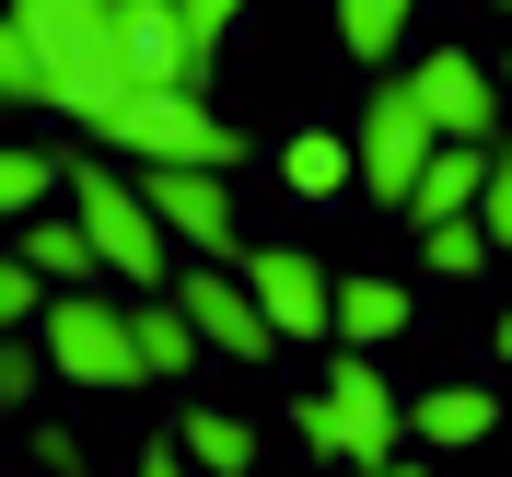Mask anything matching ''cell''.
Listing matches in <instances>:
<instances>
[{
    "label": "cell",
    "mask_w": 512,
    "mask_h": 477,
    "mask_svg": "<svg viewBox=\"0 0 512 477\" xmlns=\"http://www.w3.org/2000/svg\"><path fill=\"white\" fill-rule=\"evenodd\" d=\"M12 24H24L35 70H47V105H59L70 128H94L117 94H140V70H128V24L117 0H0Z\"/></svg>",
    "instance_id": "1"
},
{
    "label": "cell",
    "mask_w": 512,
    "mask_h": 477,
    "mask_svg": "<svg viewBox=\"0 0 512 477\" xmlns=\"http://www.w3.org/2000/svg\"><path fill=\"white\" fill-rule=\"evenodd\" d=\"M291 431H303V454H315V466H384V454H396V431H408V408H396V384L373 373V350H350L326 384H303V396H291Z\"/></svg>",
    "instance_id": "2"
},
{
    "label": "cell",
    "mask_w": 512,
    "mask_h": 477,
    "mask_svg": "<svg viewBox=\"0 0 512 477\" xmlns=\"http://www.w3.org/2000/svg\"><path fill=\"white\" fill-rule=\"evenodd\" d=\"M94 140L128 152V163H210V175L245 163V128H233L222 105H198V94H117L94 117Z\"/></svg>",
    "instance_id": "3"
},
{
    "label": "cell",
    "mask_w": 512,
    "mask_h": 477,
    "mask_svg": "<svg viewBox=\"0 0 512 477\" xmlns=\"http://www.w3.org/2000/svg\"><path fill=\"white\" fill-rule=\"evenodd\" d=\"M35 350H47V373H59V384H94V396L152 384L140 326H128V303H105V291H59V303L35 315Z\"/></svg>",
    "instance_id": "4"
},
{
    "label": "cell",
    "mask_w": 512,
    "mask_h": 477,
    "mask_svg": "<svg viewBox=\"0 0 512 477\" xmlns=\"http://www.w3.org/2000/svg\"><path fill=\"white\" fill-rule=\"evenodd\" d=\"M70 210H82V233H94L105 280H140V291L175 280V233L152 222V198L128 187V175H105V163H70Z\"/></svg>",
    "instance_id": "5"
},
{
    "label": "cell",
    "mask_w": 512,
    "mask_h": 477,
    "mask_svg": "<svg viewBox=\"0 0 512 477\" xmlns=\"http://www.w3.org/2000/svg\"><path fill=\"white\" fill-rule=\"evenodd\" d=\"M431 140H443V128H431V105H419V82L408 70H396V82H384L373 105H361V187L384 198V210H408V187H419V163H431Z\"/></svg>",
    "instance_id": "6"
},
{
    "label": "cell",
    "mask_w": 512,
    "mask_h": 477,
    "mask_svg": "<svg viewBox=\"0 0 512 477\" xmlns=\"http://www.w3.org/2000/svg\"><path fill=\"white\" fill-rule=\"evenodd\" d=\"M233 268H245L256 315L280 326V350H303V338H338V280H326L303 245H245Z\"/></svg>",
    "instance_id": "7"
},
{
    "label": "cell",
    "mask_w": 512,
    "mask_h": 477,
    "mask_svg": "<svg viewBox=\"0 0 512 477\" xmlns=\"http://www.w3.org/2000/svg\"><path fill=\"white\" fill-rule=\"evenodd\" d=\"M140 198H152V222L175 233V245L187 256H245V210H233V187L222 175H210V163H152V175H140Z\"/></svg>",
    "instance_id": "8"
},
{
    "label": "cell",
    "mask_w": 512,
    "mask_h": 477,
    "mask_svg": "<svg viewBox=\"0 0 512 477\" xmlns=\"http://www.w3.org/2000/svg\"><path fill=\"white\" fill-rule=\"evenodd\" d=\"M163 291L187 303V326L210 338V350H233V361H268V350H280V326L256 315V291H245V280H222V256H198V268H175Z\"/></svg>",
    "instance_id": "9"
},
{
    "label": "cell",
    "mask_w": 512,
    "mask_h": 477,
    "mask_svg": "<svg viewBox=\"0 0 512 477\" xmlns=\"http://www.w3.org/2000/svg\"><path fill=\"white\" fill-rule=\"evenodd\" d=\"M408 82H419V105H431V128H443V140H501V82H489L466 47H431Z\"/></svg>",
    "instance_id": "10"
},
{
    "label": "cell",
    "mask_w": 512,
    "mask_h": 477,
    "mask_svg": "<svg viewBox=\"0 0 512 477\" xmlns=\"http://www.w3.org/2000/svg\"><path fill=\"white\" fill-rule=\"evenodd\" d=\"M489 163H501V140H431V163H419L408 187V222H466L489 187Z\"/></svg>",
    "instance_id": "11"
},
{
    "label": "cell",
    "mask_w": 512,
    "mask_h": 477,
    "mask_svg": "<svg viewBox=\"0 0 512 477\" xmlns=\"http://www.w3.org/2000/svg\"><path fill=\"white\" fill-rule=\"evenodd\" d=\"M408 431H419L431 454H466V443L501 431V396H489V384H431V396L408 408Z\"/></svg>",
    "instance_id": "12"
},
{
    "label": "cell",
    "mask_w": 512,
    "mask_h": 477,
    "mask_svg": "<svg viewBox=\"0 0 512 477\" xmlns=\"http://www.w3.org/2000/svg\"><path fill=\"white\" fill-rule=\"evenodd\" d=\"M175 454H187L198 477H245V466H256V419H245V408H210V396H198V408L175 419Z\"/></svg>",
    "instance_id": "13"
},
{
    "label": "cell",
    "mask_w": 512,
    "mask_h": 477,
    "mask_svg": "<svg viewBox=\"0 0 512 477\" xmlns=\"http://www.w3.org/2000/svg\"><path fill=\"white\" fill-rule=\"evenodd\" d=\"M280 187L291 198H338V187H361V152L338 140V128H291L280 140Z\"/></svg>",
    "instance_id": "14"
},
{
    "label": "cell",
    "mask_w": 512,
    "mask_h": 477,
    "mask_svg": "<svg viewBox=\"0 0 512 477\" xmlns=\"http://www.w3.org/2000/svg\"><path fill=\"white\" fill-rule=\"evenodd\" d=\"M24 268H47V280H105L82 210H35V222H24Z\"/></svg>",
    "instance_id": "15"
},
{
    "label": "cell",
    "mask_w": 512,
    "mask_h": 477,
    "mask_svg": "<svg viewBox=\"0 0 512 477\" xmlns=\"http://www.w3.org/2000/svg\"><path fill=\"white\" fill-rule=\"evenodd\" d=\"M128 326H140V361H152V373H198V350H210V338L187 326V303H175V291L128 303Z\"/></svg>",
    "instance_id": "16"
},
{
    "label": "cell",
    "mask_w": 512,
    "mask_h": 477,
    "mask_svg": "<svg viewBox=\"0 0 512 477\" xmlns=\"http://www.w3.org/2000/svg\"><path fill=\"white\" fill-rule=\"evenodd\" d=\"M408 326V280H338V338L350 350H384Z\"/></svg>",
    "instance_id": "17"
},
{
    "label": "cell",
    "mask_w": 512,
    "mask_h": 477,
    "mask_svg": "<svg viewBox=\"0 0 512 477\" xmlns=\"http://www.w3.org/2000/svg\"><path fill=\"white\" fill-rule=\"evenodd\" d=\"M59 152H0V222H35V210H59Z\"/></svg>",
    "instance_id": "18"
},
{
    "label": "cell",
    "mask_w": 512,
    "mask_h": 477,
    "mask_svg": "<svg viewBox=\"0 0 512 477\" xmlns=\"http://www.w3.org/2000/svg\"><path fill=\"white\" fill-rule=\"evenodd\" d=\"M408 12H419V0H338V47H350V59H396Z\"/></svg>",
    "instance_id": "19"
},
{
    "label": "cell",
    "mask_w": 512,
    "mask_h": 477,
    "mask_svg": "<svg viewBox=\"0 0 512 477\" xmlns=\"http://www.w3.org/2000/svg\"><path fill=\"white\" fill-rule=\"evenodd\" d=\"M419 245H431V268H443V280H478L489 256H501V245L478 233V210H466V222H419Z\"/></svg>",
    "instance_id": "20"
},
{
    "label": "cell",
    "mask_w": 512,
    "mask_h": 477,
    "mask_svg": "<svg viewBox=\"0 0 512 477\" xmlns=\"http://www.w3.org/2000/svg\"><path fill=\"white\" fill-rule=\"evenodd\" d=\"M35 315H47V268H24V256H0V338H24Z\"/></svg>",
    "instance_id": "21"
},
{
    "label": "cell",
    "mask_w": 512,
    "mask_h": 477,
    "mask_svg": "<svg viewBox=\"0 0 512 477\" xmlns=\"http://www.w3.org/2000/svg\"><path fill=\"white\" fill-rule=\"evenodd\" d=\"M0 105H47V70H35V47H24L12 12H0Z\"/></svg>",
    "instance_id": "22"
},
{
    "label": "cell",
    "mask_w": 512,
    "mask_h": 477,
    "mask_svg": "<svg viewBox=\"0 0 512 477\" xmlns=\"http://www.w3.org/2000/svg\"><path fill=\"white\" fill-rule=\"evenodd\" d=\"M47 350H35V338H0V408H35V396H47Z\"/></svg>",
    "instance_id": "23"
},
{
    "label": "cell",
    "mask_w": 512,
    "mask_h": 477,
    "mask_svg": "<svg viewBox=\"0 0 512 477\" xmlns=\"http://www.w3.org/2000/svg\"><path fill=\"white\" fill-rule=\"evenodd\" d=\"M175 12H187V47H198V70L222 59V35H233V12H245V0H175Z\"/></svg>",
    "instance_id": "24"
},
{
    "label": "cell",
    "mask_w": 512,
    "mask_h": 477,
    "mask_svg": "<svg viewBox=\"0 0 512 477\" xmlns=\"http://www.w3.org/2000/svg\"><path fill=\"white\" fill-rule=\"evenodd\" d=\"M478 233H489V245L512 256V152L489 163V187H478Z\"/></svg>",
    "instance_id": "25"
},
{
    "label": "cell",
    "mask_w": 512,
    "mask_h": 477,
    "mask_svg": "<svg viewBox=\"0 0 512 477\" xmlns=\"http://www.w3.org/2000/svg\"><path fill=\"white\" fill-rule=\"evenodd\" d=\"M140 477H198V466H175V454H140Z\"/></svg>",
    "instance_id": "26"
},
{
    "label": "cell",
    "mask_w": 512,
    "mask_h": 477,
    "mask_svg": "<svg viewBox=\"0 0 512 477\" xmlns=\"http://www.w3.org/2000/svg\"><path fill=\"white\" fill-rule=\"evenodd\" d=\"M489 361H501V373H512V315H501V326H489Z\"/></svg>",
    "instance_id": "27"
},
{
    "label": "cell",
    "mask_w": 512,
    "mask_h": 477,
    "mask_svg": "<svg viewBox=\"0 0 512 477\" xmlns=\"http://www.w3.org/2000/svg\"><path fill=\"white\" fill-rule=\"evenodd\" d=\"M373 477H419V466H396V454H384V466H373Z\"/></svg>",
    "instance_id": "28"
},
{
    "label": "cell",
    "mask_w": 512,
    "mask_h": 477,
    "mask_svg": "<svg viewBox=\"0 0 512 477\" xmlns=\"http://www.w3.org/2000/svg\"><path fill=\"white\" fill-rule=\"evenodd\" d=\"M326 477H373V466H326Z\"/></svg>",
    "instance_id": "29"
},
{
    "label": "cell",
    "mask_w": 512,
    "mask_h": 477,
    "mask_svg": "<svg viewBox=\"0 0 512 477\" xmlns=\"http://www.w3.org/2000/svg\"><path fill=\"white\" fill-rule=\"evenodd\" d=\"M501 94H512V70H501Z\"/></svg>",
    "instance_id": "30"
}]
</instances>
